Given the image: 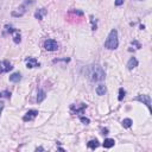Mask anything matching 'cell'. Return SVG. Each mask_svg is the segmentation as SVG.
<instances>
[{"instance_id":"cell-24","label":"cell","mask_w":152,"mask_h":152,"mask_svg":"<svg viewBox=\"0 0 152 152\" xmlns=\"http://www.w3.org/2000/svg\"><path fill=\"white\" fill-rule=\"evenodd\" d=\"M4 109V102L0 101V114H1V111Z\"/></svg>"},{"instance_id":"cell-19","label":"cell","mask_w":152,"mask_h":152,"mask_svg":"<svg viewBox=\"0 0 152 152\" xmlns=\"http://www.w3.org/2000/svg\"><path fill=\"white\" fill-rule=\"evenodd\" d=\"M125 95H126L125 89H124V88H120V89H119V96H118V100H119V101H122V99L125 98Z\"/></svg>"},{"instance_id":"cell-18","label":"cell","mask_w":152,"mask_h":152,"mask_svg":"<svg viewBox=\"0 0 152 152\" xmlns=\"http://www.w3.org/2000/svg\"><path fill=\"white\" fill-rule=\"evenodd\" d=\"M132 124H133V121H132L130 118H126V119L122 120V126H124L125 128H130V127L132 126Z\"/></svg>"},{"instance_id":"cell-2","label":"cell","mask_w":152,"mask_h":152,"mask_svg":"<svg viewBox=\"0 0 152 152\" xmlns=\"http://www.w3.org/2000/svg\"><path fill=\"white\" fill-rule=\"evenodd\" d=\"M118 46H119L118 31H117L115 29H113V30L109 32V35H108V37H107V39H106V42H105V48L108 49V50H115Z\"/></svg>"},{"instance_id":"cell-3","label":"cell","mask_w":152,"mask_h":152,"mask_svg":"<svg viewBox=\"0 0 152 152\" xmlns=\"http://www.w3.org/2000/svg\"><path fill=\"white\" fill-rule=\"evenodd\" d=\"M33 3H35V0H25V1L23 3V5L18 9V12H12V16H13V17H22V16L26 12L28 6L32 5Z\"/></svg>"},{"instance_id":"cell-11","label":"cell","mask_w":152,"mask_h":152,"mask_svg":"<svg viewBox=\"0 0 152 152\" xmlns=\"http://www.w3.org/2000/svg\"><path fill=\"white\" fill-rule=\"evenodd\" d=\"M135 67H138V59H137L135 57H131L130 61L127 62V69H128V70H132V69H134Z\"/></svg>"},{"instance_id":"cell-1","label":"cell","mask_w":152,"mask_h":152,"mask_svg":"<svg viewBox=\"0 0 152 152\" xmlns=\"http://www.w3.org/2000/svg\"><path fill=\"white\" fill-rule=\"evenodd\" d=\"M88 77L92 82H101L105 80L106 74H105V70L102 69V67L95 64V65H90L88 68Z\"/></svg>"},{"instance_id":"cell-17","label":"cell","mask_w":152,"mask_h":152,"mask_svg":"<svg viewBox=\"0 0 152 152\" xmlns=\"http://www.w3.org/2000/svg\"><path fill=\"white\" fill-rule=\"evenodd\" d=\"M18 30L17 29H14L13 26H11V25H6L5 26V35L6 33H10V35H12V33H16Z\"/></svg>"},{"instance_id":"cell-27","label":"cell","mask_w":152,"mask_h":152,"mask_svg":"<svg viewBox=\"0 0 152 152\" xmlns=\"http://www.w3.org/2000/svg\"><path fill=\"white\" fill-rule=\"evenodd\" d=\"M140 1H143V0H140Z\"/></svg>"},{"instance_id":"cell-8","label":"cell","mask_w":152,"mask_h":152,"mask_svg":"<svg viewBox=\"0 0 152 152\" xmlns=\"http://www.w3.org/2000/svg\"><path fill=\"white\" fill-rule=\"evenodd\" d=\"M25 62H26V67L28 68H38L41 64H39V62L35 58V57H28L26 59H25Z\"/></svg>"},{"instance_id":"cell-14","label":"cell","mask_w":152,"mask_h":152,"mask_svg":"<svg viewBox=\"0 0 152 152\" xmlns=\"http://www.w3.org/2000/svg\"><path fill=\"white\" fill-rule=\"evenodd\" d=\"M106 92H107V88H106L105 85H99V86L96 87V94H98V95L102 96V95L106 94Z\"/></svg>"},{"instance_id":"cell-23","label":"cell","mask_w":152,"mask_h":152,"mask_svg":"<svg viewBox=\"0 0 152 152\" xmlns=\"http://www.w3.org/2000/svg\"><path fill=\"white\" fill-rule=\"evenodd\" d=\"M124 1H125V0H115V6H121L122 4H124Z\"/></svg>"},{"instance_id":"cell-9","label":"cell","mask_w":152,"mask_h":152,"mask_svg":"<svg viewBox=\"0 0 152 152\" xmlns=\"http://www.w3.org/2000/svg\"><path fill=\"white\" fill-rule=\"evenodd\" d=\"M86 108H87V105H85V104H82L81 107H75L74 105L71 106V111H72V113H75V114H83V112H85Z\"/></svg>"},{"instance_id":"cell-22","label":"cell","mask_w":152,"mask_h":152,"mask_svg":"<svg viewBox=\"0 0 152 152\" xmlns=\"http://www.w3.org/2000/svg\"><path fill=\"white\" fill-rule=\"evenodd\" d=\"M80 120H81V122H83V124H86V125H88V124L90 122V120H89L88 118H85V117H81Z\"/></svg>"},{"instance_id":"cell-12","label":"cell","mask_w":152,"mask_h":152,"mask_svg":"<svg viewBox=\"0 0 152 152\" xmlns=\"http://www.w3.org/2000/svg\"><path fill=\"white\" fill-rule=\"evenodd\" d=\"M46 98V93L43 90V89H38L37 92V102L38 104H42Z\"/></svg>"},{"instance_id":"cell-25","label":"cell","mask_w":152,"mask_h":152,"mask_svg":"<svg viewBox=\"0 0 152 152\" xmlns=\"http://www.w3.org/2000/svg\"><path fill=\"white\" fill-rule=\"evenodd\" d=\"M132 44H134V45H137V49H139V48H140V44H139V43H138L137 41H133V42H132Z\"/></svg>"},{"instance_id":"cell-15","label":"cell","mask_w":152,"mask_h":152,"mask_svg":"<svg viewBox=\"0 0 152 152\" xmlns=\"http://www.w3.org/2000/svg\"><path fill=\"white\" fill-rule=\"evenodd\" d=\"M114 144H115L114 139L107 138V139H105V141H104V147H105V148H111V147L114 146Z\"/></svg>"},{"instance_id":"cell-16","label":"cell","mask_w":152,"mask_h":152,"mask_svg":"<svg viewBox=\"0 0 152 152\" xmlns=\"http://www.w3.org/2000/svg\"><path fill=\"white\" fill-rule=\"evenodd\" d=\"M87 146H88L89 148H92V150H95V148H98V147L100 146V144H99V141H98V139H93V140H90V141H88V144H87Z\"/></svg>"},{"instance_id":"cell-6","label":"cell","mask_w":152,"mask_h":152,"mask_svg":"<svg viewBox=\"0 0 152 152\" xmlns=\"http://www.w3.org/2000/svg\"><path fill=\"white\" fill-rule=\"evenodd\" d=\"M134 100L139 101V102H143L144 105H146V107L151 111V98L150 95H138Z\"/></svg>"},{"instance_id":"cell-13","label":"cell","mask_w":152,"mask_h":152,"mask_svg":"<svg viewBox=\"0 0 152 152\" xmlns=\"http://www.w3.org/2000/svg\"><path fill=\"white\" fill-rule=\"evenodd\" d=\"M20 80H22V75H20V72H13V74L10 76V81L13 82V83L19 82Z\"/></svg>"},{"instance_id":"cell-4","label":"cell","mask_w":152,"mask_h":152,"mask_svg":"<svg viewBox=\"0 0 152 152\" xmlns=\"http://www.w3.org/2000/svg\"><path fill=\"white\" fill-rule=\"evenodd\" d=\"M44 49L48 51H56L58 49V43L54 39H46L44 42Z\"/></svg>"},{"instance_id":"cell-21","label":"cell","mask_w":152,"mask_h":152,"mask_svg":"<svg viewBox=\"0 0 152 152\" xmlns=\"http://www.w3.org/2000/svg\"><path fill=\"white\" fill-rule=\"evenodd\" d=\"M0 98H7V99H10V98H11V93L7 92V90L0 92Z\"/></svg>"},{"instance_id":"cell-26","label":"cell","mask_w":152,"mask_h":152,"mask_svg":"<svg viewBox=\"0 0 152 152\" xmlns=\"http://www.w3.org/2000/svg\"><path fill=\"white\" fill-rule=\"evenodd\" d=\"M36 150H37V151H38V150H39V151H43V147H37Z\"/></svg>"},{"instance_id":"cell-10","label":"cell","mask_w":152,"mask_h":152,"mask_svg":"<svg viewBox=\"0 0 152 152\" xmlns=\"http://www.w3.org/2000/svg\"><path fill=\"white\" fill-rule=\"evenodd\" d=\"M46 13H48L46 9H39V10H37V11L35 12V18L38 19V20H42L43 17H44Z\"/></svg>"},{"instance_id":"cell-7","label":"cell","mask_w":152,"mask_h":152,"mask_svg":"<svg viewBox=\"0 0 152 152\" xmlns=\"http://www.w3.org/2000/svg\"><path fill=\"white\" fill-rule=\"evenodd\" d=\"M37 115H38V111H36V109H30V111L26 112V114L23 117V120H24V121H32Z\"/></svg>"},{"instance_id":"cell-20","label":"cell","mask_w":152,"mask_h":152,"mask_svg":"<svg viewBox=\"0 0 152 152\" xmlns=\"http://www.w3.org/2000/svg\"><path fill=\"white\" fill-rule=\"evenodd\" d=\"M20 41H22V37H20V33L17 31L16 32V35H14V38H13V42L16 43V44H19L20 43Z\"/></svg>"},{"instance_id":"cell-5","label":"cell","mask_w":152,"mask_h":152,"mask_svg":"<svg viewBox=\"0 0 152 152\" xmlns=\"http://www.w3.org/2000/svg\"><path fill=\"white\" fill-rule=\"evenodd\" d=\"M13 69V65L7 61V59H4L0 62V74H5V72H9L10 70Z\"/></svg>"}]
</instances>
